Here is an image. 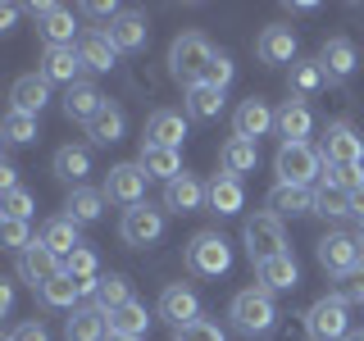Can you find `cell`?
I'll return each instance as SVG.
<instances>
[{
  "label": "cell",
  "instance_id": "1",
  "mask_svg": "<svg viewBox=\"0 0 364 341\" xmlns=\"http://www.w3.org/2000/svg\"><path fill=\"white\" fill-rule=\"evenodd\" d=\"M214 60V45L200 37V32H182V37L173 41V50H168V73L178 77L182 87H200L205 82V68H210Z\"/></svg>",
  "mask_w": 364,
  "mask_h": 341
},
{
  "label": "cell",
  "instance_id": "2",
  "mask_svg": "<svg viewBox=\"0 0 364 341\" xmlns=\"http://www.w3.org/2000/svg\"><path fill=\"white\" fill-rule=\"evenodd\" d=\"M273 168H278L282 187H310V182L323 173V155H318L310 141H282Z\"/></svg>",
  "mask_w": 364,
  "mask_h": 341
},
{
  "label": "cell",
  "instance_id": "3",
  "mask_svg": "<svg viewBox=\"0 0 364 341\" xmlns=\"http://www.w3.org/2000/svg\"><path fill=\"white\" fill-rule=\"evenodd\" d=\"M228 318L237 323V332H273V323H278V305H273V296L264 287H250L232 301V310H228Z\"/></svg>",
  "mask_w": 364,
  "mask_h": 341
},
{
  "label": "cell",
  "instance_id": "4",
  "mask_svg": "<svg viewBox=\"0 0 364 341\" xmlns=\"http://www.w3.org/2000/svg\"><path fill=\"white\" fill-rule=\"evenodd\" d=\"M305 332H310L314 341L350 337V305H346V296H323V301H314L310 314H305Z\"/></svg>",
  "mask_w": 364,
  "mask_h": 341
},
{
  "label": "cell",
  "instance_id": "5",
  "mask_svg": "<svg viewBox=\"0 0 364 341\" xmlns=\"http://www.w3.org/2000/svg\"><path fill=\"white\" fill-rule=\"evenodd\" d=\"M187 269L200 273V278H219V273L232 269V246H228L223 232H196L187 246Z\"/></svg>",
  "mask_w": 364,
  "mask_h": 341
},
{
  "label": "cell",
  "instance_id": "6",
  "mask_svg": "<svg viewBox=\"0 0 364 341\" xmlns=\"http://www.w3.org/2000/svg\"><path fill=\"white\" fill-rule=\"evenodd\" d=\"M242 242H246V255L255 259V264H264V259H273V255H287L282 219H273V214H255V219H246Z\"/></svg>",
  "mask_w": 364,
  "mask_h": 341
},
{
  "label": "cell",
  "instance_id": "7",
  "mask_svg": "<svg viewBox=\"0 0 364 341\" xmlns=\"http://www.w3.org/2000/svg\"><path fill=\"white\" fill-rule=\"evenodd\" d=\"M146 168L141 164H114L109 168V178H105V200L114 205H146Z\"/></svg>",
  "mask_w": 364,
  "mask_h": 341
},
{
  "label": "cell",
  "instance_id": "8",
  "mask_svg": "<svg viewBox=\"0 0 364 341\" xmlns=\"http://www.w3.org/2000/svg\"><path fill=\"white\" fill-rule=\"evenodd\" d=\"M318 264L328 273H341V278H350V273H360V242L346 232H328L323 242H318Z\"/></svg>",
  "mask_w": 364,
  "mask_h": 341
},
{
  "label": "cell",
  "instance_id": "9",
  "mask_svg": "<svg viewBox=\"0 0 364 341\" xmlns=\"http://www.w3.org/2000/svg\"><path fill=\"white\" fill-rule=\"evenodd\" d=\"M159 232H164V214H159L155 205H132L119 223V237L128 246H155Z\"/></svg>",
  "mask_w": 364,
  "mask_h": 341
},
{
  "label": "cell",
  "instance_id": "10",
  "mask_svg": "<svg viewBox=\"0 0 364 341\" xmlns=\"http://www.w3.org/2000/svg\"><path fill=\"white\" fill-rule=\"evenodd\" d=\"M318 155H323V164H360V159H364V141H360V132L350 128V123H328Z\"/></svg>",
  "mask_w": 364,
  "mask_h": 341
},
{
  "label": "cell",
  "instance_id": "11",
  "mask_svg": "<svg viewBox=\"0 0 364 341\" xmlns=\"http://www.w3.org/2000/svg\"><path fill=\"white\" fill-rule=\"evenodd\" d=\"M60 273H64V259L55 255V250H46L41 242H32V246L18 255V278H23V282H32L37 291L46 287V282H55Z\"/></svg>",
  "mask_w": 364,
  "mask_h": 341
},
{
  "label": "cell",
  "instance_id": "12",
  "mask_svg": "<svg viewBox=\"0 0 364 341\" xmlns=\"http://www.w3.org/2000/svg\"><path fill=\"white\" fill-rule=\"evenodd\" d=\"M32 18H37V28H41V37L46 45H73L77 37V23H73V9H64V5H32Z\"/></svg>",
  "mask_w": 364,
  "mask_h": 341
},
{
  "label": "cell",
  "instance_id": "13",
  "mask_svg": "<svg viewBox=\"0 0 364 341\" xmlns=\"http://www.w3.org/2000/svg\"><path fill=\"white\" fill-rule=\"evenodd\" d=\"M159 318H168L173 328H187L200 318V296L191 287H182V282H173V287H164V296H159Z\"/></svg>",
  "mask_w": 364,
  "mask_h": 341
},
{
  "label": "cell",
  "instance_id": "14",
  "mask_svg": "<svg viewBox=\"0 0 364 341\" xmlns=\"http://www.w3.org/2000/svg\"><path fill=\"white\" fill-rule=\"evenodd\" d=\"M105 328H109V314L100 305H77L64 323V341H105L109 337Z\"/></svg>",
  "mask_w": 364,
  "mask_h": 341
},
{
  "label": "cell",
  "instance_id": "15",
  "mask_svg": "<svg viewBox=\"0 0 364 341\" xmlns=\"http://www.w3.org/2000/svg\"><path fill=\"white\" fill-rule=\"evenodd\" d=\"M77 68H82V55H77L73 45H46V55H41V77L46 82L77 87Z\"/></svg>",
  "mask_w": 364,
  "mask_h": 341
},
{
  "label": "cell",
  "instance_id": "16",
  "mask_svg": "<svg viewBox=\"0 0 364 341\" xmlns=\"http://www.w3.org/2000/svg\"><path fill=\"white\" fill-rule=\"evenodd\" d=\"M255 55H259V64H296V32L273 23V28L259 32Z\"/></svg>",
  "mask_w": 364,
  "mask_h": 341
},
{
  "label": "cell",
  "instance_id": "17",
  "mask_svg": "<svg viewBox=\"0 0 364 341\" xmlns=\"http://www.w3.org/2000/svg\"><path fill=\"white\" fill-rule=\"evenodd\" d=\"M273 128V109L264 105V100H242V105H237V114H232V136H246V141H259V136H264Z\"/></svg>",
  "mask_w": 364,
  "mask_h": 341
},
{
  "label": "cell",
  "instance_id": "18",
  "mask_svg": "<svg viewBox=\"0 0 364 341\" xmlns=\"http://www.w3.org/2000/svg\"><path fill=\"white\" fill-rule=\"evenodd\" d=\"M182 136H187V119H182L178 109H155L151 119H146V146H182Z\"/></svg>",
  "mask_w": 364,
  "mask_h": 341
},
{
  "label": "cell",
  "instance_id": "19",
  "mask_svg": "<svg viewBox=\"0 0 364 341\" xmlns=\"http://www.w3.org/2000/svg\"><path fill=\"white\" fill-rule=\"evenodd\" d=\"M109 41L119 45V50H141V45L151 41V23H146V14L123 9V14L109 23Z\"/></svg>",
  "mask_w": 364,
  "mask_h": 341
},
{
  "label": "cell",
  "instance_id": "20",
  "mask_svg": "<svg viewBox=\"0 0 364 341\" xmlns=\"http://www.w3.org/2000/svg\"><path fill=\"white\" fill-rule=\"evenodd\" d=\"M205 200H210L214 214H237L246 205V191H242V178L232 173H214L210 187H205Z\"/></svg>",
  "mask_w": 364,
  "mask_h": 341
},
{
  "label": "cell",
  "instance_id": "21",
  "mask_svg": "<svg viewBox=\"0 0 364 341\" xmlns=\"http://www.w3.org/2000/svg\"><path fill=\"white\" fill-rule=\"evenodd\" d=\"M77 55H82V68H91V73H109L119 45L109 41V32H82L77 37Z\"/></svg>",
  "mask_w": 364,
  "mask_h": 341
},
{
  "label": "cell",
  "instance_id": "22",
  "mask_svg": "<svg viewBox=\"0 0 364 341\" xmlns=\"http://www.w3.org/2000/svg\"><path fill=\"white\" fill-rule=\"evenodd\" d=\"M9 100H14L18 114H32V119H37V114L46 109V100H50V82H46L41 73H28V77H18V82H14Z\"/></svg>",
  "mask_w": 364,
  "mask_h": 341
},
{
  "label": "cell",
  "instance_id": "23",
  "mask_svg": "<svg viewBox=\"0 0 364 341\" xmlns=\"http://www.w3.org/2000/svg\"><path fill=\"white\" fill-rule=\"evenodd\" d=\"M269 214L273 219H296V214H314V196L305 187H273L269 191Z\"/></svg>",
  "mask_w": 364,
  "mask_h": 341
},
{
  "label": "cell",
  "instance_id": "24",
  "mask_svg": "<svg viewBox=\"0 0 364 341\" xmlns=\"http://www.w3.org/2000/svg\"><path fill=\"white\" fill-rule=\"evenodd\" d=\"M205 205V187L191 173H182L173 182H164V210H178V214H191Z\"/></svg>",
  "mask_w": 364,
  "mask_h": 341
},
{
  "label": "cell",
  "instance_id": "25",
  "mask_svg": "<svg viewBox=\"0 0 364 341\" xmlns=\"http://www.w3.org/2000/svg\"><path fill=\"white\" fill-rule=\"evenodd\" d=\"M255 273H259V287H264L269 296H273V291H291L296 282H301V273H296V259H291V255H273V259H264V264H255Z\"/></svg>",
  "mask_w": 364,
  "mask_h": 341
},
{
  "label": "cell",
  "instance_id": "26",
  "mask_svg": "<svg viewBox=\"0 0 364 341\" xmlns=\"http://www.w3.org/2000/svg\"><path fill=\"white\" fill-rule=\"evenodd\" d=\"M318 64H323L328 77H350L360 60H355V45H350L346 37H328L323 50H318Z\"/></svg>",
  "mask_w": 364,
  "mask_h": 341
},
{
  "label": "cell",
  "instance_id": "27",
  "mask_svg": "<svg viewBox=\"0 0 364 341\" xmlns=\"http://www.w3.org/2000/svg\"><path fill=\"white\" fill-rule=\"evenodd\" d=\"M100 109H105V96H100V91L91 87V82H77V87H68V91H64V114H68V119L91 123Z\"/></svg>",
  "mask_w": 364,
  "mask_h": 341
},
{
  "label": "cell",
  "instance_id": "28",
  "mask_svg": "<svg viewBox=\"0 0 364 341\" xmlns=\"http://www.w3.org/2000/svg\"><path fill=\"white\" fill-rule=\"evenodd\" d=\"M41 246H46V250H55L60 259H68L77 246H82V237H77V223L68 219V214H60V219H50V223L41 227Z\"/></svg>",
  "mask_w": 364,
  "mask_h": 341
},
{
  "label": "cell",
  "instance_id": "29",
  "mask_svg": "<svg viewBox=\"0 0 364 341\" xmlns=\"http://www.w3.org/2000/svg\"><path fill=\"white\" fill-rule=\"evenodd\" d=\"M273 128H278L287 141H305L310 136V128H314V114L301 105V100H287L282 109H273Z\"/></svg>",
  "mask_w": 364,
  "mask_h": 341
},
{
  "label": "cell",
  "instance_id": "30",
  "mask_svg": "<svg viewBox=\"0 0 364 341\" xmlns=\"http://www.w3.org/2000/svg\"><path fill=\"white\" fill-rule=\"evenodd\" d=\"M82 296H91V287H87V282H77L73 273H60L55 282H46V287H41V301L50 305V310H73Z\"/></svg>",
  "mask_w": 364,
  "mask_h": 341
},
{
  "label": "cell",
  "instance_id": "31",
  "mask_svg": "<svg viewBox=\"0 0 364 341\" xmlns=\"http://www.w3.org/2000/svg\"><path fill=\"white\" fill-rule=\"evenodd\" d=\"M136 164H141L151 178H164V182L182 178V155L173 146H141V159H136Z\"/></svg>",
  "mask_w": 364,
  "mask_h": 341
},
{
  "label": "cell",
  "instance_id": "32",
  "mask_svg": "<svg viewBox=\"0 0 364 341\" xmlns=\"http://www.w3.org/2000/svg\"><path fill=\"white\" fill-rule=\"evenodd\" d=\"M219 164H223V173H232V178H242L250 173V168L259 164V146L255 141H246V136H232V141L219 151Z\"/></svg>",
  "mask_w": 364,
  "mask_h": 341
},
{
  "label": "cell",
  "instance_id": "33",
  "mask_svg": "<svg viewBox=\"0 0 364 341\" xmlns=\"http://www.w3.org/2000/svg\"><path fill=\"white\" fill-rule=\"evenodd\" d=\"M323 82H328V73H323V64H318V60H296L291 73H287L291 96H318Z\"/></svg>",
  "mask_w": 364,
  "mask_h": 341
},
{
  "label": "cell",
  "instance_id": "34",
  "mask_svg": "<svg viewBox=\"0 0 364 341\" xmlns=\"http://www.w3.org/2000/svg\"><path fill=\"white\" fill-rule=\"evenodd\" d=\"M87 136H91V146H114V141H123V109L105 100V109H100L96 119L87 123Z\"/></svg>",
  "mask_w": 364,
  "mask_h": 341
},
{
  "label": "cell",
  "instance_id": "35",
  "mask_svg": "<svg viewBox=\"0 0 364 341\" xmlns=\"http://www.w3.org/2000/svg\"><path fill=\"white\" fill-rule=\"evenodd\" d=\"M87 173H91V151L87 146H60V151H55V178L82 182Z\"/></svg>",
  "mask_w": 364,
  "mask_h": 341
},
{
  "label": "cell",
  "instance_id": "36",
  "mask_svg": "<svg viewBox=\"0 0 364 341\" xmlns=\"http://www.w3.org/2000/svg\"><path fill=\"white\" fill-rule=\"evenodd\" d=\"M100 205H105V191H91V187H73L64 200L68 219L73 223H96L100 219Z\"/></svg>",
  "mask_w": 364,
  "mask_h": 341
},
{
  "label": "cell",
  "instance_id": "37",
  "mask_svg": "<svg viewBox=\"0 0 364 341\" xmlns=\"http://www.w3.org/2000/svg\"><path fill=\"white\" fill-rule=\"evenodd\" d=\"M132 301V287H128V278L123 273H100V282H96V305L105 314H114L119 305H128Z\"/></svg>",
  "mask_w": 364,
  "mask_h": 341
},
{
  "label": "cell",
  "instance_id": "38",
  "mask_svg": "<svg viewBox=\"0 0 364 341\" xmlns=\"http://www.w3.org/2000/svg\"><path fill=\"white\" fill-rule=\"evenodd\" d=\"M64 273H73L77 282H87L91 296H96V282H100V259H96V250H91V246H77L73 255L64 259Z\"/></svg>",
  "mask_w": 364,
  "mask_h": 341
},
{
  "label": "cell",
  "instance_id": "39",
  "mask_svg": "<svg viewBox=\"0 0 364 341\" xmlns=\"http://www.w3.org/2000/svg\"><path fill=\"white\" fill-rule=\"evenodd\" d=\"M146 323H151V314H146V305H119V310L109 314V332H128V337H141L146 332Z\"/></svg>",
  "mask_w": 364,
  "mask_h": 341
},
{
  "label": "cell",
  "instance_id": "40",
  "mask_svg": "<svg viewBox=\"0 0 364 341\" xmlns=\"http://www.w3.org/2000/svg\"><path fill=\"white\" fill-rule=\"evenodd\" d=\"M187 114L191 119H219L223 114V91H214V87H191L187 91Z\"/></svg>",
  "mask_w": 364,
  "mask_h": 341
},
{
  "label": "cell",
  "instance_id": "41",
  "mask_svg": "<svg viewBox=\"0 0 364 341\" xmlns=\"http://www.w3.org/2000/svg\"><path fill=\"white\" fill-rule=\"evenodd\" d=\"M37 136H41V128H37L32 114H18V109L5 114V141L9 146H28V141H37Z\"/></svg>",
  "mask_w": 364,
  "mask_h": 341
},
{
  "label": "cell",
  "instance_id": "42",
  "mask_svg": "<svg viewBox=\"0 0 364 341\" xmlns=\"http://www.w3.org/2000/svg\"><path fill=\"white\" fill-rule=\"evenodd\" d=\"M314 214H323V219H341V214H350V191H337V187H318L314 191Z\"/></svg>",
  "mask_w": 364,
  "mask_h": 341
},
{
  "label": "cell",
  "instance_id": "43",
  "mask_svg": "<svg viewBox=\"0 0 364 341\" xmlns=\"http://www.w3.org/2000/svg\"><path fill=\"white\" fill-rule=\"evenodd\" d=\"M323 182L337 191H355V187H364V164H328Z\"/></svg>",
  "mask_w": 364,
  "mask_h": 341
},
{
  "label": "cell",
  "instance_id": "44",
  "mask_svg": "<svg viewBox=\"0 0 364 341\" xmlns=\"http://www.w3.org/2000/svg\"><path fill=\"white\" fill-rule=\"evenodd\" d=\"M0 210H5V219H23V223H28V214L37 210V200L18 187V191H5V196H0Z\"/></svg>",
  "mask_w": 364,
  "mask_h": 341
},
{
  "label": "cell",
  "instance_id": "45",
  "mask_svg": "<svg viewBox=\"0 0 364 341\" xmlns=\"http://www.w3.org/2000/svg\"><path fill=\"white\" fill-rule=\"evenodd\" d=\"M173 341H223V328H219V323H210V318H196V323L178 328Z\"/></svg>",
  "mask_w": 364,
  "mask_h": 341
},
{
  "label": "cell",
  "instance_id": "46",
  "mask_svg": "<svg viewBox=\"0 0 364 341\" xmlns=\"http://www.w3.org/2000/svg\"><path fill=\"white\" fill-rule=\"evenodd\" d=\"M232 73H237V64H232V60H228V55L219 50V55H214V60H210V68H205V87L223 91L228 82H232Z\"/></svg>",
  "mask_w": 364,
  "mask_h": 341
},
{
  "label": "cell",
  "instance_id": "47",
  "mask_svg": "<svg viewBox=\"0 0 364 341\" xmlns=\"http://www.w3.org/2000/svg\"><path fill=\"white\" fill-rule=\"evenodd\" d=\"M0 242L23 255V250L32 246V242H28V223H23V219H5V223H0Z\"/></svg>",
  "mask_w": 364,
  "mask_h": 341
},
{
  "label": "cell",
  "instance_id": "48",
  "mask_svg": "<svg viewBox=\"0 0 364 341\" xmlns=\"http://www.w3.org/2000/svg\"><path fill=\"white\" fill-rule=\"evenodd\" d=\"M5 341H50V332L32 318V323H18V328H9V337Z\"/></svg>",
  "mask_w": 364,
  "mask_h": 341
},
{
  "label": "cell",
  "instance_id": "49",
  "mask_svg": "<svg viewBox=\"0 0 364 341\" xmlns=\"http://www.w3.org/2000/svg\"><path fill=\"white\" fill-rule=\"evenodd\" d=\"M82 9H87V14H96V18H109V23H114V18L123 14V9H114V5H105V0H87Z\"/></svg>",
  "mask_w": 364,
  "mask_h": 341
},
{
  "label": "cell",
  "instance_id": "50",
  "mask_svg": "<svg viewBox=\"0 0 364 341\" xmlns=\"http://www.w3.org/2000/svg\"><path fill=\"white\" fill-rule=\"evenodd\" d=\"M346 301H364V269L350 273V287H346Z\"/></svg>",
  "mask_w": 364,
  "mask_h": 341
},
{
  "label": "cell",
  "instance_id": "51",
  "mask_svg": "<svg viewBox=\"0 0 364 341\" xmlns=\"http://www.w3.org/2000/svg\"><path fill=\"white\" fill-rule=\"evenodd\" d=\"M350 214H355V219L364 223V187H355V191H350Z\"/></svg>",
  "mask_w": 364,
  "mask_h": 341
},
{
  "label": "cell",
  "instance_id": "52",
  "mask_svg": "<svg viewBox=\"0 0 364 341\" xmlns=\"http://www.w3.org/2000/svg\"><path fill=\"white\" fill-rule=\"evenodd\" d=\"M9 305H14V291H9V282H0V314H9Z\"/></svg>",
  "mask_w": 364,
  "mask_h": 341
},
{
  "label": "cell",
  "instance_id": "53",
  "mask_svg": "<svg viewBox=\"0 0 364 341\" xmlns=\"http://www.w3.org/2000/svg\"><path fill=\"white\" fill-rule=\"evenodd\" d=\"M14 18H18V9H14V5H5V9H0V28H9Z\"/></svg>",
  "mask_w": 364,
  "mask_h": 341
},
{
  "label": "cell",
  "instance_id": "54",
  "mask_svg": "<svg viewBox=\"0 0 364 341\" xmlns=\"http://www.w3.org/2000/svg\"><path fill=\"white\" fill-rule=\"evenodd\" d=\"M105 341H141V337H128V332H109Z\"/></svg>",
  "mask_w": 364,
  "mask_h": 341
},
{
  "label": "cell",
  "instance_id": "55",
  "mask_svg": "<svg viewBox=\"0 0 364 341\" xmlns=\"http://www.w3.org/2000/svg\"><path fill=\"white\" fill-rule=\"evenodd\" d=\"M346 341H364V328H355V332H350V337H346Z\"/></svg>",
  "mask_w": 364,
  "mask_h": 341
},
{
  "label": "cell",
  "instance_id": "56",
  "mask_svg": "<svg viewBox=\"0 0 364 341\" xmlns=\"http://www.w3.org/2000/svg\"><path fill=\"white\" fill-rule=\"evenodd\" d=\"M355 242H360V246H364V223H360V237H355Z\"/></svg>",
  "mask_w": 364,
  "mask_h": 341
}]
</instances>
